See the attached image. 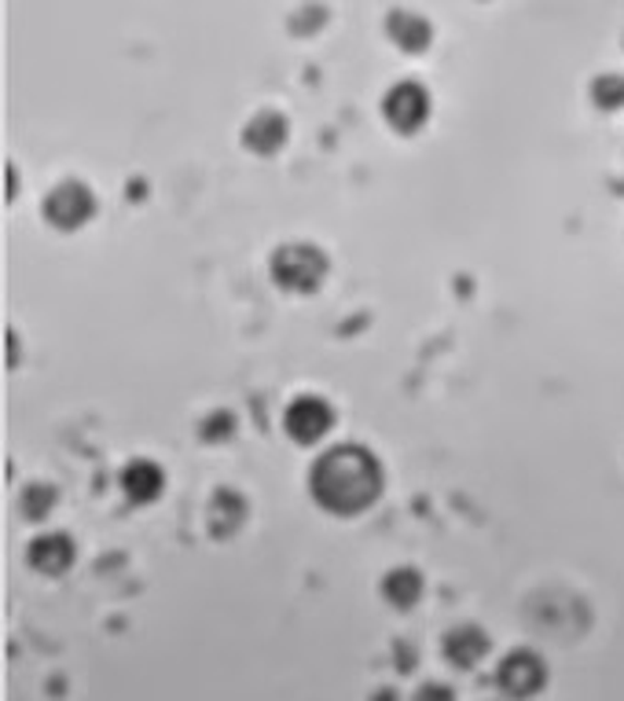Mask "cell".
<instances>
[{"label":"cell","mask_w":624,"mask_h":701,"mask_svg":"<svg viewBox=\"0 0 624 701\" xmlns=\"http://www.w3.org/2000/svg\"><path fill=\"white\" fill-rule=\"evenodd\" d=\"M163 488H166V474L155 459H133V463H125L122 470L125 499H133V504H155V499L163 496Z\"/></svg>","instance_id":"obj_8"},{"label":"cell","mask_w":624,"mask_h":701,"mask_svg":"<svg viewBox=\"0 0 624 701\" xmlns=\"http://www.w3.org/2000/svg\"><path fill=\"white\" fill-rule=\"evenodd\" d=\"M74 555H77V547H74V540H70L67 533L37 536L34 544H29V551H26L29 566H34L37 573H45V577L67 573V569L74 566Z\"/></svg>","instance_id":"obj_7"},{"label":"cell","mask_w":624,"mask_h":701,"mask_svg":"<svg viewBox=\"0 0 624 701\" xmlns=\"http://www.w3.org/2000/svg\"><path fill=\"white\" fill-rule=\"evenodd\" d=\"M331 426H335V408L327 404L324 397L316 394H301L287 404L284 412V430L290 440H298V445H316L320 437L331 434Z\"/></svg>","instance_id":"obj_4"},{"label":"cell","mask_w":624,"mask_h":701,"mask_svg":"<svg viewBox=\"0 0 624 701\" xmlns=\"http://www.w3.org/2000/svg\"><path fill=\"white\" fill-rule=\"evenodd\" d=\"M386 474L375 452H368L364 445H335L312 463L309 470V493L316 499V507H324L327 515L353 518L382 496Z\"/></svg>","instance_id":"obj_1"},{"label":"cell","mask_w":624,"mask_h":701,"mask_svg":"<svg viewBox=\"0 0 624 701\" xmlns=\"http://www.w3.org/2000/svg\"><path fill=\"white\" fill-rule=\"evenodd\" d=\"M19 507H23V515L29 522H45V515L56 507V488L37 482V485H26L23 496H19Z\"/></svg>","instance_id":"obj_14"},{"label":"cell","mask_w":624,"mask_h":701,"mask_svg":"<svg viewBox=\"0 0 624 701\" xmlns=\"http://www.w3.org/2000/svg\"><path fill=\"white\" fill-rule=\"evenodd\" d=\"M489 654V636L478 625H459L445 636V657L456 668H475Z\"/></svg>","instance_id":"obj_11"},{"label":"cell","mask_w":624,"mask_h":701,"mask_svg":"<svg viewBox=\"0 0 624 701\" xmlns=\"http://www.w3.org/2000/svg\"><path fill=\"white\" fill-rule=\"evenodd\" d=\"M543 684V661L532 654V650H515L500 661L496 668V687L511 698H526L537 694Z\"/></svg>","instance_id":"obj_6"},{"label":"cell","mask_w":624,"mask_h":701,"mask_svg":"<svg viewBox=\"0 0 624 701\" xmlns=\"http://www.w3.org/2000/svg\"><path fill=\"white\" fill-rule=\"evenodd\" d=\"M231 434H236V415H231V412H214V415H206L203 423H199V437H203L206 445L231 440Z\"/></svg>","instance_id":"obj_15"},{"label":"cell","mask_w":624,"mask_h":701,"mask_svg":"<svg viewBox=\"0 0 624 701\" xmlns=\"http://www.w3.org/2000/svg\"><path fill=\"white\" fill-rule=\"evenodd\" d=\"M386 34H389V41L400 45L405 52H422V48L434 41L430 19L419 12H408V8H397V12L386 15Z\"/></svg>","instance_id":"obj_10"},{"label":"cell","mask_w":624,"mask_h":701,"mask_svg":"<svg viewBox=\"0 0 624 701\" xmlns=\"http://www.w3.org/2000/svg\"><path fill=\"white\" fill-rule=\"evenodd\" d=\"M621 99H624V82H621V77H599V82H596V104L617 107Z\"/></svg>","instance_id":"obj_16"},{"label":"cell","mask_w":624,"mask_h":701,"mask_svg":"<svg viewBox=\"0 0 624 701\" xmlns=\"http://www.w3.org/2000/svg\"><path fill=\"white\" fill-rule=\"evenodd\" d=\"M382 114L397 133H416L430 118V93L419 82L405 77V82L389 85V93L382 96Z\"/></svg>","instance_id":"obj_5"},{"label":"cell","mask_w":624,"mask_h":701,"mask_svg":"<svg viewBox=\"0 0 624 701\" xmlns=\"http://www.w3.org/2000/svg\"><path fill=\"white\" fill-rule=\"evenodd\" d=\"M327 279V254L312 243H287L272 254V283L287 294H316Z\"/></svg>","instance_id":"obj_2"},{"label":"cell","mask_w":624,"mask_h":701,"mask_svg":"<svg viewBox=\"0 0 624 701\" xmlns=\"http://www.w3.org/2000/svg\"><path fill=\"white\" fill-rule=\"evenodd\" d=\"M422 573L419 569H411V566H397V569H389L386 577H382V599H386L394 609H411V606H419V599H422Z\"/></svg>","instance_id":"obj_13"},{"label":"cell","mask_w":624,"mask_h":701,"mask_svg":"<svg viewBox=\"0 0 624 701\" xmlns=\"http://www.w3.org/2000/svg\"><path fill=\"white\" fill-rule=\"evenodd\" d=\"M250 507L247 499L236 493V488H217L214 499H209V533L214 536H231L239 525L247 522Z\"/></svg>","instance_id":"obj_12"},{"label":"cell","mask_w":624,"mask_h":701,"mask_svg":"<svg viewBox=\"0 0 624 701\" xmlns=\"http://www.w3.org/2000/svg\"><path fill=\"white\" fill-rule=\"evenodd\" d=\"M96 214V195L82 180H63L45 195V217L59 232H77Z\"/></svg>","instance_id":"obj_3"},{"label":"cell","mask_w":624,"mask_h":701,"mask_svg":"<svg viewBox=\"0 0 624 701\" xmlns=\"http://www.w3.org/2000/svg\"><path fill=\"white\" fill-rule=\"evenodd\" d=\"M243 144L254 155H276L287 144V118L279 110H257L243 125Z\"/></svg>","instance_id":"obj_9"}]
</instances>
